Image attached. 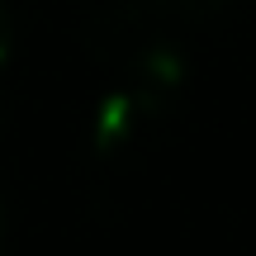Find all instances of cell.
<instances>
[{"label": "cell", "instance_id": "cell-2", "mask_svg": "<svg viewBox=\"0 0 256 256\" xmlns=\"http://www.w3.org/2000/svg\"><path fill=\"white\" fill-rule=\"evenodd\" d=\"M5 48H10V19H5V5H0V57H5Z\"/></svg>", "mask_w": 256, "mask_h": 256}, {"label": "cell", "instance_id": "cell-1", "mask_svg": "<svg viewBox=\"0 0 256 256\" xmlns=\"http://www.w3.org/2000/svg\"><path fill=\"white\" fill-rule=\"evenodd\" d=\"M156 90L162 86H138V90H119L110 95V100L100 104V119H95V147L100 152H119L128 147L138 133H142V124L156 114Z\"/></svg>", "mask_w": 256, "mask_h": 256}]
</instances>
